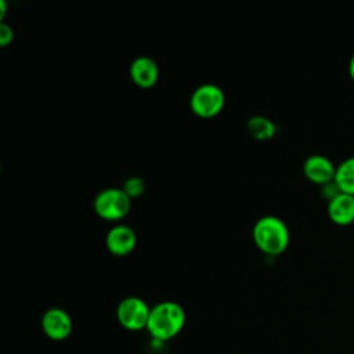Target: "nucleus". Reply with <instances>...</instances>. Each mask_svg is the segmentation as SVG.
Masks as SVG:
<instances>
[{"instance_id": "nucleus-6", "label": "nucleus", "mask_w": 354, "mask_h": 354, "mask_svg": "<svg viewBox=\"0 0 354 354\" xmlns=\"http://www.w3.org/2000/svg\"><path fill=\"white\" fill-rule=\"evenodd\" d=\"M72 318L71 315L58 307L48 308L41 317V329L44 335L55 342L65 340L72 332Z\"/></svg>"}, {"instance_id": "nucleus-2", "label": "nucleus", "mask_w": 354, "mask_h": 354, "mask_svg": "<svg viewBox=\"0 0 354 354\" xmlns=\"http://www.w3.org/2000/svg\"><path fill=\"white\" fill-rule=\"evenodd\" d=\"M253 239L263 253L278 256L288 249L290 234L283 220L275 216H264L253 227Z\"/></svg>"}, {"instance_id": "nucleus-12", "label": "nucleus", "mask_w": 354, "mask_h": 354, "mask_svg": "<svg viewBox=\"0 0 354 354\" xmlns=\"http://www.w3.org/2000/svg\"><path fill=\"white\" fill-rule=\"evenodd\" d=\"M248 131L259 141H267L275 136L277 127L272 120L266 116H253L248 120Z\"/></svg>"}, {"instance_id": "nucleus-14", "label": "nucleus", "mask_w": 354, "mask_h": 354, "mask_svg": "<svg viewBox=\"0 0 354 354\" xmlns=\"http://www.w3.org/2000/svg\"><path fill=\"white\" fill-rule=\"evenodd\" d=\"M339 194H340V189H339V187L336 185L335 181L328 183V184H325V185L321 187V195H322V198H324L326 202H329L330 199H333V198H335L336 195H339Z\"/></svg>"}, {"instance_id": "nucleus-10", "label": "nucleus", "mask_w": 354, "mask_h": 354, "mask_svg": "<svg viewBox=\"0 0 354 354\" xmlns=\"http://www.w3.org/2000/svg\"><path fill=\"white\" fill-rule=\"evenodd\" d=\"M130 77L136 86L151 88L159 79L158 64L149 57H138L130 65Z\"/></svg>"}, {"instance_id": "nucleus-9", "label": "nucleus", "mask_w": 354, "mask_h": 354, "mask_svg": "<svg viewBox=\"0 0 354 354\" xmlns=\"http://www.w3.org/2000/svg\"><path fill=\"white\" fill-rule=\"evenodd\" d=\"M326 213L329 220L339 225L347 227L354 223V196L340 192L326 202Z\"/></svg>"}, {"instance_id": "nucleus-11", "label": "nucleus", "mask_w": 354, "mask_h": 354, "mask_svg": "<svg viewBox=\"0 0 354 354\" xmlns=\"http://www.w3.org/2000/svg\"><path fill=\"white\" fill-rule=\"evenodd\" d=\"M340 192L354 196V155L343 159L336 166L335 180Z\"/></svg>"}, {"instance_id": "nucleus-7", "label": "nucleus", "mask_w": 354, "mask_h": 354, "mask_svg": "<svg viewBox=\"0 0 354 354\" xmlns=\"http://www.w3.org/2000/svg\"><path fill=\"white\" fill-rule=\"evenodd\" d=\"M303 173L308 181L322 187L335 180L336 166L328 156L314 153L304 160Z\"/></svg>"}, {"instance_id": "nucleus-3", "label": "nucleus", "mask_w": 354, "mask_h": 354, "mask_svg": "<svg viewBox=\"0 0 354 354\" xmlns=\"http://www.w3.org/2000/svg\"><path fill=\"white\" fill-rule=\"evenodd\" d=\"M131 207V199L122 188H105L94 199V210L97 216L106 221H118L124 218Z\"/></svg>"}, {"instance_id": "nucleus-16", "label": "nucleus", "mask_w": 354, "mask_h": 354, "mask_svg": "<svg viewBox=\"0 0 354 354\" xmlns=\"http://www.w3.org/2000/svg\"><path fill=\"white\" fill-rule=\"evenodd\" d=\"M347 71H348V76H350V79H351V80H353V83H354V53L351 54V57H350V59H348Z\"/></svg>"}, {"instance_id": "nucleus-17", "label": "nucleus", "mask_w": 354, "mask_h": 354, "mask_svg": "<svg viewBox=\"0 0 354 354\" xmlns=\"http://www.w3.org/2000/svg\"><path fill=\"white\" fill-rule=\"evenodd\" d=\"M4 14H6V3L1 1V19L4 18Z\"/></svg>"}, {"instance_id": "nucleus-8", "label": "nucleus", "mask_w": 354, "mask_h": 354, "mask_svg": "<svg viewBox=\"0 0 354 354\" xmlns=\"http://www.w3.org/2000/svg\"><path fill=\"white\" fill-rule=\"evenodd\" d=\"M137 245L136 231L124 224L113 225L106 236L105 246L115 256H127L130 254Z\"/></svg>"}, {"instance_id": "nucleus-4", "label": "nucleus", "mask_w": 354, "mask_h": 354, "mask_svg": "<svg viewBox=\"0 0 354 354\" xmlns=\"http://www.w3.org/2000/svg\"><path fill=\"white\" fill-rule=\"evenodd\" d=\"M189 105L196 116L203 119L214 118L223 111L225 105V95L216 84H202L194 90Z\"/></svg>"}, {"instance_id": "nucleus-5", "label": "nucleus", "mask_w": 354, "mask_h": 354, "mask_svg": "<svg viewBox=\"0 0 354 354\" xmlns=\"http://www.w3.org/2000/svg\"><path fill=\"white\" fill-rule=\"evenodd\" d=\"M151 314V307L137 296L124 297L116 308V318L119 324L127 330H141L147 329L148 319Z\"/></svg>"}, {"instance_id": "nucleus-15", "label": "nucleus", "mask_w": 354, "mask_h": 354, "mask_svg": "<svg viewBox=\"0 0 354 354\" xmlns=\"http://www.w3.org/2000/svg\"><path fill=\"white\" fill-rule=\"evenodd\" d=\"M14 37V30L11 26H8L7 24H1L0 26V43L1 46H8L12 41Z\"/></svg>"}, {"instance_id": "nucleus-13", "label": "nucleus", "mask_w": 354, "mask_h": 354, "mask_svg": "<svg viewBox=\"0 0 354 354\" xmlns=\"http://www.w3.org/2000/svg\"><path fill=\"white\" fill-rule=\"evenodd\" d=\"M122 189L124 191V194H126L130 199H133V198L140 196V195L144 192V189H145V183H144V180H142L141 177L134 176V177H130V178H127V180L124 181Z\"/></svg>"}, {"instance_id": "nucleus-1", "label": "nucleus", "mask_w": 354, "mask_h": 354, "mask_svg": "<svg viewBox=\"0 0 354 354\" xmlns=\"http://www.w3.org/2000/svg\"><path fill=\"white\" fill-rule=\"evenodd\" d=\"M185 311L176 301H160L151 308L147 330L156 342L176 337L185 325Z\"/></svg>"}]
</instances>
